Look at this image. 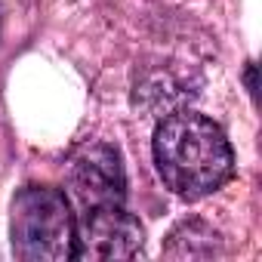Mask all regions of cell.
<instances>
[{
	"label": "cell",
	"mask_w": 262,
	"mask_h": 262,
	"mask_svg": "<svg viewBox=\"0 0 262 262\" xmlns=\"http://www.w3.org/2000/svg\"><path fill=\"white\" fill-rule=\"evenodd\" d=\"M155 164L179 198H207L234 173V155L225 133L204 114L179 111L161 120L155 133Z\"/></svg>",
	"instance_id": "1"
},
{
	"label": "cell",
	"mask_w": 262,
	"mask_h": 262,
	"mask_svg": "<svg viewBox=\"0 0 262 262\" xmlns=\"http://www.w3.org/2000/svg\"><path fill=\"white\" fill-rule=\"evenodd\" d=\"M13 253L25 262L74 259V207L50 185H28L10 210Z\"/></svg>",
	"instance_id": "2"
},
{
	"label": "cell",
	"mask_w": 262,
	"mask_h": 262,
	"mask_svg": "<svg viewBox=\"0 0 262 262\" xmlns=\"http://www.w3.org/2000/svg\"><path fill=\"white\" fill-rule=\"evenodd\" d=\"M68 201L77 213L93 207H117L126 201V173L120 155L108 142H86L80 145L65 167Z\"/></svg>",
	"instance_id": "3"
},
{
	"label": "cell",
	"mask_w": 262,
	"mask_h": 262,
	"mask_svg": "<svg viewBox=\"0 0 262 262\" xmlns=\"http://www.w3.org/2000/svg\"><path fill=\"white\" fill-rule=\"evenodd\" d=\"M142 225L123 204L74 213V259H133L142 250Z\"/></svg>",
	"instance_id": "4"
},
{
	"label": "cell",
	"mask_w": 262,
	"mask_h": 262,
	"mask_svg": "<svg viewBox=\"0 0 262 262\" xmlns=\"http://www.w3.org/2000/svg\"><path fill=\"white\" fill-rule=\"evenodd\" d=\"M247 83H250V93H256V65L247 68Z\"/></svg>",
	"instance_id": "5"
}]
</instances>
